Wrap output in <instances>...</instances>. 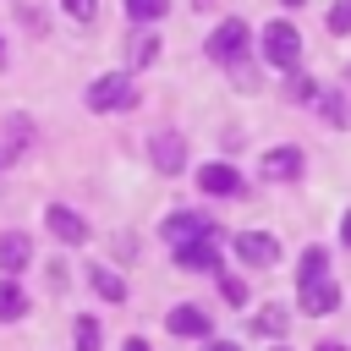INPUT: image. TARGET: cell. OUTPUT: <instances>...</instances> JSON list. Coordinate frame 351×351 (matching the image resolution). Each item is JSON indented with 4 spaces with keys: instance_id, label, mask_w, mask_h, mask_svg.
Wrapping results in <instances>:
<instances>
[{
    "instance_id": "obj_1",
    "label": "cell",
    "mask_w": 351,
    "mask_h": 351,
    "mask_svg": "<svg viewBox=\"0 0 351 351\" xmlns=\"http://www.w3.org/2000/svg\"><path fill=\"white\" fill-rule=\"evenodd\" d=\"M263 60L280 66V71H296V60H302V33H296L291 22H269V27H263Z\"/></svg>"
},
{
    "instance_id": "obj_2",
    "label": "cell",
    "mask_w": 351,
    "mask_h": 351,
    "mask_svg": "<svg viewBox=\"0 0 351 351\" xmlns=\"http://www.w3.org/2000/svg\"><path fill=\"white\" fill-rule=\"evenodd\" d=\"M137 104V88H132V77L126 71H110V77H99L93 88H88V110H132Z\"/></svg>"
},
{
    "instance_id": "obj_3",
    "label": "cell",
    "mask_w": 351,
    "mask_h": 351,
    "mask_svg": "<svg viewBox=\"0 0 351 351\" xmlns=\"http://www.w3.org/2000/svg\"><path fill=\"white\" fill-rule=\"evenodd\" d=\"M247 38H252V33H247V22H241V16H225V22L208 33V55H214V60H225V66H236V60L247 55Z\"/></svg>"
},
{
    "instance_id": "obj_4",
    "label": "cell",
    "mask_w": 351,
    "mask_h": 351,
    "mask_svg": "<svg viewBox=\"0 0 351 351\" xmlns=\"http://www.w3.org/2000/svg\"><path fill=\"white\" fill-rule=\"evenodd\" d=\"M236 258L252 263V269H269V263L280 258V241H274L269 230H241V236H236Z\"/></svg>"
},
{
    "instance_id": "obj_5",
    "label": "cell",
    "mask_w": 351,
    "mask_h": 351,
    "mask_svg": "<svg viewBox=\"0 0 351 351\" xmlns=\"http://www.w3.org/2000/svg\"><path fill=\"white\" fill-rule=\"evenodd\" d=\"M148 154H154V170H159V176H181V165H186V143H181L176 132H154Z\"/></svg>"
},
{
    "instance_id": "obj_6",
    "label": "cell",
    "mask_w": 351,
    "mask_h": 351,
    "mask_svg": "<svg viewBox=\"0 0 351 351\" xmlns=\"http://www.w3.org/2000/svg\"><path fill=\"white\" fill-rule=\"evenodd\" d=\"M203 236H214V219H203V214H170L165 219V241L170 247H186V241H203Z\"/></svg>"
},
{
    "instance_id": "obj_7",
    "label": "cell",
    "mask_w": 351,
    "mask_h": 351,
    "mask_svg": "<svg viewBox=\"0 0 351 351\" xmlns=\"http://www.w3.org/2000/svg\"><path fill=\"white\" fill-rule=\"evenodd\" d=\"M296 296H302V307L313 313V318H324V313H335L340 307V285L324 274V280H307V285H296Z\"/></svg>"
},
{
    "instance_id": "obj_8",
    "label": "cell",
    "mask_w": 351,
    "mask_h": 351,
    "mask_svg": "<svg viewBox=\"0 0 351 351\" xmlns=\"http://www.w3.org/2000/svg\"><path fill=\"white\" fill-rule=\"evenodd\" d=\"M49 236H60L66 247H77V241H88V225H82V214H71L66 203H49Z\"/></svg>"
},
{
    "instance_id": "obj_9",
    "label": "cell",
    "mask_w": 351,
    "mask_h": 351,
    "mask_svg": "<svg viewBox=\"0 0 351 351\" xmlns=\"http://www.w3.org/2000/svg\"><path fill=\"white\" fill-rule=\"evenodd\" d=\"M197 186H203V192H214V197H236V192H241V176H236L230 165H219V159H214V165H203V170H197Z\"/></svg>"
},
{
    "instance_id": "obj_10",
    "label": "cell",
    "mask_w": 351,
    "mask_h": 351,
    "mask_svg": "<svg viewBox=\"0 0 351 351\" xmlns=\"http://www.w3.org/2000/svg\"><path fill=\"white\" fill-rule=\"evenodd\" d=\"M165 329H170V335H186V340H203V335H208V313H203V307H186V302H181V307H170Z\"/></svg>"
},
{
    "instance_id": "obj_11",
    "label": "cell",
    "mask_w": 351,
    "mask_h": 351,
    "mask_svg": "<svg viewBox=\"0 0 351 351\" xmlns=\"http://www.w3.org/2000/svg\"><path fill=\"white\" fill-rule=\"evenodd\" d=\"M176 263H181V269H192V274L214 269V263H219V247H214V236H203V241H186V247H176Z\"/></svg>"
},
{
    "instance_id": "obj_12",
    "label": "cell",
    "mask_w": 351,
    "mask_h": 351,
    "mask_svg": "<svg viewBox=\"0 0 351 351\" xmlns=\"http://www.w3.org/2000/svg\"><path fill=\"white\" fill-rule=\"evenodd\" d=\"M27 263H33V241H27L22 230H5V236H0V269L16 274V269H27Z\"/></svg>"
},
{
    "instance_id": "obj_13",
    "label": "cell",
    "mask_w": 351,
    "mask_h": 351,
    "mask_svg": "<svg viewBox=\"0 0 351 351\" xmlns=\"http://www.w3.org/2000/svg\"><path fill=\"white\" fill-rule=\"evenodd\" d=\"M263 176L269 181H296L302 176V154L296 148H269L263 154Z\"/></svg>"
},
{
    "instance_id": "obj_14",
    "label": "cell",
    "mask_w": 351,
    "mask_h": 351,
    "mask_svg": "<svg viewBox=\"0 0 351 351\" xmlns=\"http://www.w3.org/2000/svg\"><path fill=\"white\" fill-rule=\"evenodd\" d=\"M27 313V296H22V285L16 280H0V324H16Z\"/></svg>"
},
{
    "instance_id": "obj_15",
    "label": "cell",
    "mask_w": 351,
    "mask_h": 351,
    "mask_svg": "<svg viewBox=\"0 0 351 351\" xmlns=\"http://www.w3.org/2000/svg\"><path fill=\"white\" fill-rule=\"evenodd\" d=\"M88 280H93V291H99L104 302H126V280H121L115 269H104V263H99V269H93Z\"/></svg>"
},
{
    "instance_id": "obj_16",
    "label": "cell",
    "mask_w": 351,
    "mask_h": 351,
    "mask_svg": "<svg viewBox=\"0 0 351 351\" xmlns=\"http://www.w3.org/2000/svg\"><path fill=\"white\" fill-rule=\"evenodd\" d=\"M324 274H329V252H324V247H307V252H302V269H296V285L324 280Z\"/></svg>"
},
{
    "instance_id": "obj_17",
    "label": "cell",
    "mask_w": 351,
    "mask_h": 351,
    "mask_svg": "<svg viewBox=\"0 0 351 351\" xmlns=\"http://www.w3.org/2000/svg\"><path fill=\"white\" fill-rule=\"evenodd\" d=\"M154 55H159V38H154V33H132V38H126V60H132V66H148Z\"/></svg>"
},
{
    "instance_id": "obj_18",
    "label": "cell",
    "mask_w": 351,
    "mask_h": 351,
    "mask_svg": "<svg viewBox=\"0 0 351 351\" xmlns=\"http://www.w3.org/2000/svg\"><path fill=\"white\" fill-rule=\"evenodd\" d=\"M285 313H274V307H263V313H252V335H269V340H280L285 335Z\"/></svg>"
},
{
    "instance_id": "obj_19",
    "label": "cell",
    "mask_w": 351,
    "mask_h": 351,
    "mask_svg": "<svg viewBox=\"0 0 351 351\" xmlns=\"http://www.w3.org/2000/svg\"><path fill=\"white\" fill-rule=\"evenodd\" d=\"M170 11V0H126V16L132 22H159Z\"/></svg>"
},
{
    "instance_id": "obj_20",
    "label": "cell",
    "mask_w": 351,
    "mask_h": 351,
    "mask_svg": "<svg viewBox=\"0 0 351 351\" xmlns=\"http://www.w3.org/2000/svg\"><path fill=\"white\" fill-rule=\"evenodd\" d=\"M71 335H77V351H99V324L93 318H77Z\"/></svg>"
},
{
    "instance_id": "obj_21",
    "label": "cell",
    "mask_w": 351,
    "mask_h": 351,
    "mask_svg": "<svg viewBox=\"0 0 351 351\" xmlns=\"http://www.w3.org/2000/svg\"><path fill=\"white\" fill-rule=\"evenodd\" d=\"M285 93H291L296 104H307V99H318V82H313V77H291V82H285Z\"/></svg>"
},
{
    "instance_id": "obj_22",
    "label": "cell",
    "mask_w": 351,
    "mask_h": 351,
    "mask_svg": "<svg viewBox=\"0 0 351 351\" xmlns=\"http://www.w3.org/2000/svg\"><path fill=\"white\" fill-rule=\"evenodd\" d=\"M329 33H351V0H335L329 5Z\"/></svg>"
},
{
    "instance_id": "obj_23",
    "label": "cell",
    "mask_w": 351,
    "mask_h": 351,
    "mask_svg": "<svg viewBox=\"0 0 351 351\" xmlns=\"http://www.w3.org/2000/svg\"><path fill=\"white\" fill-rule=\"evenodd\" d=\"M219 291H225V302H236V307L247 302V285H241L236 274H219Z\"/></svg>"
},
{
    "instance_id": "obj_24",
    "label": "cell",
    "mask_w": 351,
    "mask_h": 351,
    "mask_svg": "<svg viewBox=\"0 0 351 351\" xmlns=\"http://www.w3.org/2000/svg\"><path fill=\"white\" fill-rule=\"evenodd\" d=\"M60 5H66L77 22H93V16H99V0H60Z\"/></svg>"
},
{
    "instance_id": "obj_25",
    "label": "cell",
    "mask_w": 351,
    "mask_h": 351,
    "mask_svg": "<svg viewBox=\"0 0 351 351\" xmlns=\"http://www.w3.org/2000/svg\"><path fill=\"white\" fill-rule=\"evenodd\" d=\"M340 241H346V247H351V214H346V219H340Z\"/></svg>"
},
{
    "instance_id": "obj_26",
    "label": "cell",
    "mask_w": 351,
    "mask_h": 351,
    "mask_svg": "<svg viewBox=\"0 0 351 351\" xmlns=\"http://www.w3.org/2000/svg\"><path fill=\"white\" fill-rule=\"evenodd\" d=\"M318 351H351V346H340V340H324V346H318Z\"/></svg>"
},
{
    "instance_id": "obj_27",
    "label": "cell",
    "mask_w": 351,
    "mask_h": 351,
    "mask_svg": "<svg viewBox=\"0 0 351 351\" xmlns=\"http://www.w3.org/2000/svg\"><path fill=\"white\" fill-rule=\"evenodd\" d=\"M121 351H148V340H126V346H121Z\"/></svg>"
},
{
    "instance_id": "obj_28",
    "label": "cell",
    "mask_w": 351,
    "mask_h": 351,
    "mask_svg": "<svg viewBox=\"0 0 351 351\" xmlns=\"http://www.w3.org/2000/svg\"><path fill=\"white\" fill-rule=\"evenodd\" d=\"M208 351H241V346H230V340H214V346H208Z\"/></svg>"
},
{
    "instance_id": "obj_29",
    "label": "cell",
    "mask_w": 351,
    "mask_h": 351,
    "mask_svg": "<svg viewBox=\"0 0 351 351\" xmlns=\"http://www.w3.org/2000/svg\"><path fill=\"white\" fill-rule=\"evenodd\" d=\"M285 5H302V0H285Z\"/></svg>"
}]
</instances>
